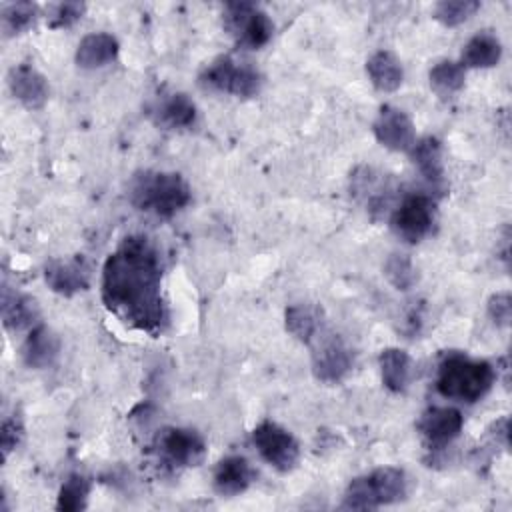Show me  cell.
Masks as SVG:
<instances>
[{
  "instance_id": "1",
  "label": "cell",
  "mask_w": 512,
  "mask_h": 512,
  "mask_svg": "<svg viewBox=\"0 0 512 512\" xmlns=\"http://www.w3.org/2000/svg\"><path fill=\"white\" fill-rule=\"evenodd\" d=\"M164 264L158 246L142 236H126L102 268V302L122 324L160 334L168 324L162 296Z\"/></svg>"
},
{
  "instance_id": "2",
  "label": "cell",
  "mask_w": 512,
  "mask_h": 512,
  "mask_svg": "<svg viewBox=\"0 0 512 512\" xmlns=\"http://www.w3.org/2000/svg\"><path fill=\"white\" fill-rule=\"evenodd\" d=\"M130 202L136 210L158 218H172L192 200L188 182L176 172L144 170L134 174L128 188Z\"/></svg>"
},
{
  "instance_id": "3",
  "label": "cell",
  "mask_w": 512,
  "mask_h": 512,
  "mask_svg": "<svg viewBox=\"0 0 512 512\" xmlns=\"http://www.w3.org/2000/svg\"><path fill=\"white\" fill-rule=\"evenodd\" d=\"M496 378L498 372L490 362L474 360L454 352L448 354L438 366L436 390L444 398L458 402H478L490 392Z\"/></svg>"
},
{
  "instance_id": "4",
  "label": "cell",
  "mask_w": 512,
  "mask_h": 512,
  "mask_svg": "<svg viewBox=\"0 0 512 512\" xmlns=\"http://www.w3.org/2000/svg\"><path fill=\"white\" fill-rule=\"evenodd\" d=\"M408 492V480L402 468L380 466L370 474L356 476L344 490L342 508L376 510L386 504L400 502Z\"/></svg>"
},
{
  "instance_id": "5",
  "label": "cell",
  "mask_w": 512,
  "mask_h": 512,
  "mask_svg": "<svg viewBox=\"0 0 512 512\" xmlns=\"http://www.w3.org/2000/svg\"><path fill=\"white\" fill-rule=\"evenodd\" d=\"M200 84L238 98H252L262 88V74L252 66L234 62L230 56H218L202 70Z\"/></svg>"
},
{
  "instance_id": "6",
  "label": "cell",
  "mask_w": 512,
  "mask_h": 512,
  "mask_svg": "<svg viewBox=\"0 0 512 512\" xmlns=\"http://www.w3.org/2000/svg\"><path fill=\"white\" fill-rule=\"evenodd\" d=\"M224 28L238 44L258 50L270 42L274 22L264 10L250 2H228L224 8Z\"/></svg>"
},
{
  "instance_id": "7",
  "label": "cell",
  "mask_w": 512,
  "mask_h": 512,
  "mask_svg": "<svg viewBox=\"0 0 512 512\" xmlns=\"http://www.w3.org/2000/svg\"><path fill=\"white\" fill-rule=\"evenodd\" d=\"M154 450L162 466L170 470H182L198 466L204 460V438L192 428H164L154 442Z\"/></svg>"
},
{
  "instance_id": "8",
  "label": "cell",
  "mask_w": 512,
  "mask_h": 512,
  "mask_svg": "<svg viewBox=\"0 0 512 512\" xmlns=\"http://www.w3.org/2000/svg\"><path fill=\"white\" fill-rule=\"evenodd\" d=\"M436 220V202L428 194H408L394 208L390 226L398 238L408 244L420 242L432 232Z\"/></svg>"
},
{
  "instance_id": "9",
  "label": "cell",
  "mask_w": 512,
  "mask_h": 512,
  "mask_svg": "<svg viewBox=\"0 0 512 512\" xmlns=\"http://www.w3.org/2000/svg\"><path fill=\"white\" fill-rule=\"evenodd\" d=\"M252 444L256 446L258 454L278 472H290L300 460L298 440L272 420H264L252 430Z\"/></svg>"
},
{
  "instance_id": "10",
  "label": "cell",
  "mask_w": 512,
  "mask_h": 512,
  "mask_svg": "<svg viewBox=\"0 0 512 512\" xmlns=\"http://www.w3.org/2000/svg\"><path fill=\"white\" fill-rule=\"evenodd\" d=\"M312 372L320 382H340L352 368V350L338 334L320 332L312 342Z\"/></svg>"
},
{
  "instance_id": "11",
  "label": "cell",
  "mask_w": 512,
  "mask_h": 512,
  "mask_svg": "<svg viewBox=\"0 0 512 512\" xmlns=\"http://www.w3.org/2000/svg\"><path fill=\"white\" fill-rule=\"evenodd\" d=\"M374 138L392 152H408L416 142V130L410 116L390 104L380 106L372 124Z\"/></svg>"
},
{
  "instance_id": "12",
  "label": "cell",
  "mask_w": 512,
  "mask_h": 512,
  "mask_svg": "<svg viewBox=\"0 0 512 512\" xmlns=\"http://www.w3.org/2000/svg\"><path fill=\"white\" fill-rule=\"evenodd\" d=\"M464 418L452 406H432L418 420V432L430 450L448 446L462 430Z\"/></svg>"
},
{
  "instance_id": "13",
  "label": "cell",
  "mask_w": 512,
  "mask_h": 512,
  "mask_svg": "<svg viewBox=\"0 0 512 512\" xmlns=\"http://www.w3.org/2000/svg\"><path fill=\"white\" fill-rule=\"evenodd\" d=\"M44 280L52 292L70 298L78 292L88 290L90 270L80 258H56L44 266Z\"/></svg>"
},
{
  "instance_id": "14",
  "label": "cell",
  "mask_w": 512,
  "mask_h": 512,
  "mask_svg": "<svg viewBox=\"0 0 512 512\" xmlns=\"http://www.w3.org/2000/svg\"><path fill=\"white\" fill-rule=\"evenodd\" d=\"M8 88L12 96L30 110H38L50 96L48 80L32 64L22 62L8 72Z\"/></svg>"
},
{
  "instance_id": "15",
  "label": "cell",
  "mask_w": 512,
  "mask_h": 512,
  "mask_svg": "<svg viewBox=\"0 0 512 512\" xmlns=\"http://www.w3.org/2000/svg\"><path fill=\"white\" fill-rule=\"evenodd\" d=\"M254 482V470L244 456L232 454L222 458L212 474V486L220 496H238Z\"/></svg>"
},
{
  "instance_id": "16",
  "label": "cell",
  "mask_w": 512,
  "mask_h": 512,
  "mask_svg": "<svg viewBox=\"0 0 512 512\" xmlns=\"http://www.w3.org/2000/svg\"><path fill=\"white\" fill-rule=\"evenodd\" d=\"M38 304L32 296L12 290L4 284L2 288V324L10 332L30 330L38 324Z\"/></svg>"
},
{
  "instance_id": "17",
  "label": "cell",
  "mask_w": 512,
  "mask_h": 512,
  "mask_svg": "<svg viewBox=\"0 0 512 512\" xmlns=\"http://www.w3.org/2000/svg\"><path fill=\"white\" fill-rule=\"evenodd\" d=\"M60 352V338L46 324H36L30 328L24 344H22V360L28 368H48Z\"/></svg>"
},
{
  "instance_id": "18",
  "label": "cell",
  "mask_w": 512,
  "mask_h": 512,
  "mask_svg": "<svg viewBox=\"0 0 512 512\" xmlns=\"http://www.w3.org/2000/svg\"><path fill=\"white\" fill-rule=\"evenodd\" d=\"M120 52L118 40L108 32H92L86 34L74 54L76 66L82 70H96L116 60Z\"/></svg>"
},
{
  "instance_id": "19",
  "label": "cell",
  "mask_w": 512,
  "mask_h": 512,
  "mask_svg": "<svg viewBox=\"0 0 512 512\" xmlns=\"http://www.w3.org/2000/svg\"><path fill=\"white\" fill-rule=\"evenodd\" d=\"M152 120L164 128H190L196 122V104L184 94L176 92L162 98L150 112Z\"/></svg>"
},
{
  "instance_id": "20",
  "label": "cell",
  "mask_w": 512,
  "mask_h": 512,
  "mask_svg": "<svg viewBox=\"0 0 512 512\" xmlns=\"http://www.w3.org/2000/svg\"><path fill=\"white\" fill-rule=\"evenodd\" d=\"M410 160L420 170V174L432 184L440 188L444 184V164H442V144L436 136H424L412 144L408 150Z\"/></svg>"
},
{
  "instance_id": "21",
  "label": "cell",
  "mask_w": 512,
  "mask_h": 512,
  "mask_svg": "<svg viewBox=\"0 0 512 512\" xmlns=\"http://www.w3.org/2000/svg\"><path fill=\"white\" fill-rule=\"evenodd\" d=\"M366 74L376 90L394 92L402 86L404 68L398 56L390 50H378L366 60Z\"/></svg>"
},
{
  "instance_id": "22",
  "label": "cell",
  "mask_w": 512,
  "mask_h": 512,
  "mask_svg": "<svg viewBox=\"0 0 512 512\" xmlns=\"http://www.w3.org/2000/svg\"><path fill=\"white\" fill-rule=\"evenodd\" d=\"M500 58H502L500 40L492 32L482 30L464 44L460 64L464 68H492L500 62Z\"/></svg>"
},
{
  "instance_id": "23",
  "label": "cell",
  "mask_w": 512,
  "mask_h": 512,
  "mask_svg": "<svg viewBox=\"0 0 512 512\" xmlns=\"http://www.w3.org/2000/svg\"><path fill=\"white\" fill-rule=\"evenodd\" d=\"M286 330L300 340L302 344H310L322 330V310L312 304H290L284 312Z\"/></svg>"
},
{
  "instance_id": "24",
  "label": "cell",
  "mask_w": 512,
  "mask_h": 512,
  "mask_svg": "<svg viewBox=\"0 0 512 512\" xmlns=\"http://www.w3.org/2000/svg\"><path fill=\"white\" fill-rule=\"evenodd\" d=\"M378 366L382 374V384L394 392L402 394L408 388L412 374V360L402 348H384L378 356Z\"/></svg>"
},
{
  "instance_id": "25",
  "label": "cell",
  "mask_w": 512,
  "mask_h": 512,
  "mask_svg": "<svg viewBox=\"0 0 512 512\" xmlns=\"http://www.w3.org/2000/svg\"><path fill=\"white\" fill-rule=\"evenodd\" d=\"M428 80H430V88L442 100H448L464 88L466 68L460 62H454V60H440L430 68Z\"/></svg>"
},
{
  "instance_id": "26",
  "label": "cell",
  "mask_w": 512,
  "mask_h": 512,
  "mask_svg": "<svg viewBox=\"0 0 512 512\" xmlns=\"http://www.w3.org/2000/svg\"><path fill=\"white\" fill-rule=\"evenodd\" d=\"M38 16V6L32 2H14L2 8L0 12V26L6 38L18 36L26 32Z\"/></svg>"
},
{
  "instance_id": "27",
  "label": "cell",
  "mask_w": 512,
  "mask_h": 512,
  "mask_svg": "<svg viewBox=\"0 0 512 512\" xmlns=\"http://www.w3.org/2000/svg\"><path fill=\"white\" fill-rule=\"evenodd\" d=\"M90 480L82 474H70L64 484L60 486L56 508L62 512H78L84 510L88 504L90 494Z\"/></svg>"
},
{
  "instance_id": "28",
  "label": "cell",
  "mask_w": 512,
  "mask_h": 512,
  "mask_svg": "<svg viewBox=\"0 0 512 512\" xmlns=\"http://www.w3.org/2000/svg\"><path fill=\"white\" fill-rule=\"evenodd\" d=\"M480 2L476 0H442L434 6V20L446 28H454L464 24L470 16L476 14Z\"/></svg>"
},
{
  "instance_id": "29",
  "label": "cell",
  "mask_w": 512,
  "mask_h": 512,
  "mask_svg": "<svg viewBox=\"0 0 512 512\" xmlns=\"http://www.w3.org/2000/svg\"><path fill=\"white\" fill-rule=\"evenodd\" d=\"M384 276L396 290H410L416 280V268L406 254H390L384 262Z\"/></svg>"
},
{
  "instance_id": "30",
  "label": "cell",
  "mask_w": 512,
  "mask_h": 512,
  "mask_svg": "<svg viewBox=\"0 0 512 512\" xmlns=\"http://www.w3.org/2000/svg\"><path fill=\"white\" fill-rule=\"evenodd\" d=\"M86 12V4L84 2H62L58 6H54L50 18H48V26L50 28H70L74 26Z\"/></svg>"
},
{
  "instance_id": "31",
  "label": "cell",
  "mask_w": 512,
  "mask_h": 512,
  "mask_svg": "<svg viewBox=\"0 0 512 512\" xmlns=\"http://www.w3.org/2000/svg\"><path fill=\"white\" fill-rule=\"evenodd\" d=\"M486 312L498 328H508L512 320V296L510 292H496L488 298Z\"/></svg>"
},
{
  "instance_id": "32",
  "label": "cell",
  "mask_w": 512,
  "mask_h": 512,
  "mask_svg": "<svg viewBox=\"0 0 512 512\" xmlns=\"http://www.w3.org/2000/svg\"><path fill=\"white\" fill-rule=\"evenodd\" d=\"M22 434H24V424H22V418L18 414L6 416L2 420V426H0V446H2L4 458L20 444Z\"/></svg>"
}]
</instances>
